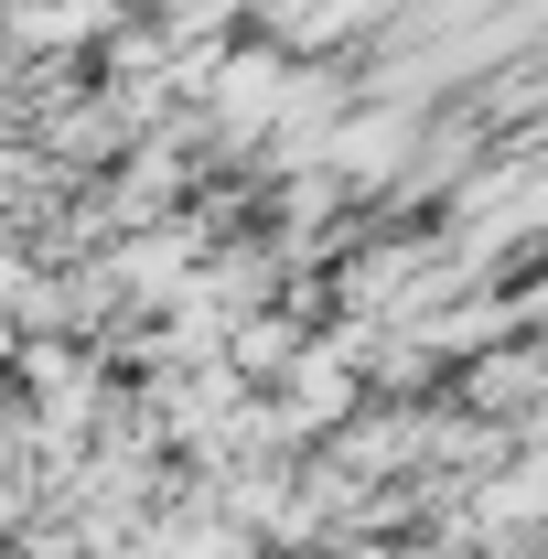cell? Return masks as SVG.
Instances as JSON below:
<instances>
[{
  "mask_svg": "<svg viewBox=\"0 0 548 559\" xmlns=\"http://www.w3.org/2000/svg\"><path fill=\"white\" fill-rule=\"evenodd\" d=\"M11 559H22V549H11Z\"/></svg>",
  "mask_w": 548,
  "mask_h": 559,
  "instance_id": "1",
  "label": "cell"
}]
</instances>
